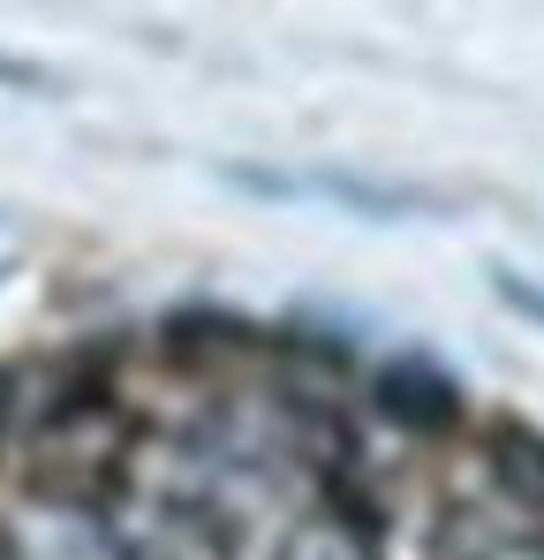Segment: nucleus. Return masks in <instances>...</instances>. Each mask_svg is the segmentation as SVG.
<instances>
[{
    "mask_svg": "<svg viewBox=\"0 0 544 560\" xmlns=\"http://www.w3.org/2000/svg\"><path fill=\"white\" fill-rule=\"evenodd\" d=\"M370 401H378L401 432H447L453 417H461V386H453V372L431 364V357H393V364H378Z\"/></svg>",
    "mask_w": 544,
    "mask_h": 560,
    "instance_id": "obj_1",
    "label": "nucleus"
},
{
    "mask_svg": "<svg viewBox=\"0 0 544 560\" xmlns=\"http://www.w3.org/2000/svg\"><path fill=\"white\" fill-rule=\"evenodd\" d=\"M492 288H499L507 311H522V318H537V326H544V280L515 273V266H492Z\"/></svg>",
    "mask_w": 544,
    "mask_h": 560,
    "instance_id": "obj_4",
    "label": "nucleus"
},
{
    "mask_svg": "<svg viewBox=\"0 0 544 560\" xmlns=\"http://www.w3.org/2000/svg\"><path fill=\"white\" fill-rule=\"evenodd\" d=\"M0 84H15V92H46L54 77H46V69H31V61H8V54H0Z\"/></svg>",
    "mask_w": 544,
    "mask_h": 560,
    "instance_id": "obj_5",
    "label": "nucleus"
},
{
    "mask_svg": "<svg viewBox=\"0 0 544 560\" xmlns=\"http://www.w3.org/2000/svg\"><path fill=\"white\" fill-rule=\"evenodd\" d=\"M0 560H38V553H23V546H15V538L0 530Z\"/></svg>",
    "mask_w": 544,
    "mask_h": 560,
    "instance_id": "obj_6",
    "label": "nucleus"
},
{
    "mask_svg": "<svg viewBox=\"0 0 544 560\" xmlns=\"http://www.w3.org/2000/svg\"><path fill=\"white\" fill-rule=\"evenodd\" d=\"M272 560H378V546H370V530L348 508H310V515L287 523V538H280Z\"/></svg>",
    "mask_w": 544,
    "mask_h": 560,
    "instance_id": "obj_2",
    "label": "nucleus"
},
{
    "mask_svg": "<svg viewBox=\"0 0 544 560\" xmlns=\"http://www.w3.org/2000/svg\"><path fill=\"white\" fill-rule=\"evenodd\" d=\"M499 477L530 500V508H544V440L537 432H522V424H499Z\"/></svg>",
    "mask_w": 544,
    "mask_h": 560,
    "instance_id": "obj_3",
    "label": "nucleus"
}]
</instances>
